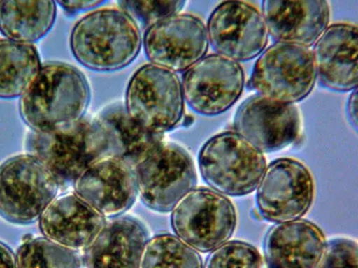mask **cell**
<instances>
[{
  "mask_svg": "<svg viewBox=\"0 0 358 268\" xmlns=\"http://www.w3.org/2000/svg\"><path fill=\"white\" fill-rule=\"evenodd\" d=\"M143 47L147 59L174 73H183L206 56V25L196 15H171L146 29Z\"/></svg>",
  "mask_w": 358,
  "mask_h": 268,
  "instance_id": "4fadbf2b",
  "label": "cell"
},
{
  "mask_svg": "<svg viewBox=\"0 0 358 268\" xmlns=\"http://www.w3.org/2000/svg\"><path fill=\"white\" fill-rule=\"evenodd\" d=\"M75 193L105 218H117L136 200V168L129 163L104 156L86 169L73 184Z\"/></svg>",
  "mask_w": 358,
  "mask_h": 268,
  "instance_id": "9a60e30c",
  "label": "cell"
},
{
  "mask_svg": "<svg viewBox=\"0 0 358 268\" xmlns=\"http://www.w3.org/2000/svg\"><path fill=\"white\" fill-rule=\"evenodd\" d=\"M358 30L356 25L328 27L312 50L316 79L330 91H352L357 87Z\"/></svg>",
  "mask_w": 358,
  "mask_h": 268,
  "instance_id": "2e32d148",
  "label": "cell"
},
{
  "mask_svg": "<svg viewBox=\"0 0 358 268\" xmlns=\"http://www.w3.org/2000/svg\"><path fill=\"white\" fill-rule=\"evenodd\" d=\"M204 181L224 196L241 197L257 189L265 168L264 153L234 131L216 134L198 156Z\"/></svg>",
  "mask_w": 358,
  "mask_h": 268,
  "instance_id": "277c9868",
  "label": "cell"
},
{
  "mask_svg": "<svg viewBox=\"0 0 358 268\" xmlns=\"http://www.w3.org/2000/svg\"><path fill=\"white\" fill-rule=\"evenodd\" d=\"M41 66L33 44L0 40V98L21 97Z\"/></svg>",
  "mask_w": 358,
  "mask_h": 268,
  "instance_id": "603a6c76",
  "label": "cell"
},
{
  "mask_svg": "<svg viewBox=\"0 0 358 268\" xmlns=\"http://www.w3.org/2000/svg\"><path fill=\"white\" fill-rule=\"evenodd\" d=\"M0 268H17V256L8 246L2 241H0Z\"/></svg>",
  "mask_w": 358,
  "mask_h": 268,
  "instance_id": "f546056e",
  "label": "cell"
},
{
  "mask_svg": "<svg viewBox=\"0 0 358 268\" xmlns=\"http://www.w3.org/2000/svg\"><path fill=\"white\" fill-rule=\"evenodd\" d=\"M148 240V231L139 220L117 216L85 248L83 263L86 268H138Z\"/></svg>",
  "mask_w": 358,
  "mask_h": 268,
  "instance_id": "ffe728a7",
  "label": "cell"
},
{
  "mask_svg": "<svg viewBox=\"0 0 358 268\" xmlns=\"http://www.w3.org/2000/svg\"><path fill=\"white\" fill-rule=\"evenodd\" d=\"M55 2L0 1V31L8 40L31 44L43 39L56 20Z\"/></svg>",
  "mask_w": 358,
  "mask_h": 268,
  "instance_id": "7402d4cb",
  "label": "cell"
},
{
  "mask_svg": "<svg viewBox=\"0 0 358 268\" xmlns=\"http://www.w3.org/2000/svg\"><path fill=\"white\" fill-rule=\"evenodd\" d=\"M203 268H264V264L254 246L230 241L210 251Z\"/></svg>",
  "mask_w": 358,
  "mask_h": 268,
  "instance_id": "484cf974",
  "label": "cell"
},
{
  "mask_svg": "<svg viewBox=\"0 0 358 268\" xmlns=\"http://www.w3.org/2000/svg\"><path fill=\"white\" fill-rule=\"evenodd\" d=\"M185 100L196 113L218 116L238 100L245 88L242 66L229 57L210 54L184 73Z\"/></svg>",
  "mask_w": 358,
  "mask_h": 268,
  "instance_id": "8fae6325",
  "label": "cell"
},
{
  "mask_svg": "<svg viewBox=\"0 0 358 268\" xmlns=\"http://www.w3.org/2000/svg\"><path fill=\"white\" fill-rule=\"evenodd\" d=\"M206 30L213 50L236 62L260 56L268 40L263 15L243 1L220 3L208 19Z\"/></svg>",
  "mask_w": 358,
  "mask_h": 268,
  "instance_id": "7c38bea8",
  "label": "cell"
},
{
  "mask_svg": "<svg viewBox=\"0 0 358 268\" xmlns=\"http://www.w3.org/2000/svg\"><path fill=\"white\" fill-rule=\"evenodd\" d=\"M120 6L134 21L148 29L163 19L178 15L185 1H120Z\"/></svg>",
  "mask_w": 358,
  "mask_h": 268,
  "instance_id": "4316f807",
  "label": "cell"
},
{
  "mask_svg": "<svg viewBox=\"0 0 358 268\" xmlns=\"http://www.w3.org/2000/svg\"><path fill=\"white\" fill-rule=\"evenodd\" d=\"M91 101L87 80L76 67L44 64L19 102L22 119L35 133L69 128L85 117Z\"/></svg>",
  "mask_w": 358,
  "mask_h": 268,
  "instance_id": "6da1fadb",
  "label": "cell"
},
{
  "mask_svg": "<svg viewBox=\"0 0 358 268\" xmlns=\"http://www.w3.org/2000/svg\"><path fill=\"white\" fill-rule=\"evenodd\" d=\"M315 199L311 172L296 159H275L265 168L257 191V207L262 218L285 223L302 218Z\"/></svg>",
  "mask_w": 358,
  "mask_h": 268,
  "instance_id": "30bf717a",
  "label": "cell"
},
{
  "mask_svg": "<svg viewBox=\"0 0 358 268\" xmlns=\"http://www.w3.org/2000/svg\"><path fill=\"white\" fill-rule=\"evenodd\" d=\"M95 119L106 134L107 156L121 159L134 168L163 142L162 134L150 132L136 122L121 103L108 105Z\"/></svg>",
  "mask_w": 358,
  "mask_h": 268,
  "instance_id": "44dd1931",
  "label": "cell"
},
{
  "mask_svg": "<svg viewBox=\"0 0 358 268\" xmlns=\"http://www.w3.org/2000/svg\"><path fill=\"white\" fill-rule=\"evenodd\" d=\"M17 268H83L78 251L45 237L31 238L19 247Z\"/></svg>",
  "mask_w": 358,
  "mask_h": 268,
  "instance_id": "d4e9b609",
  "label": "cell"
},
{
  "mask_svg": "<svg viewBox=\"0 0 358 268\" xmlns=\"http://www.w3.org/2000/svg\"><path fill=\"white\" fill-rule=\"evenodd\" d=\"M39 221L45 238L76 251H85L107 223L104 216L75 193L56 197Z\"/></svg>",
  "mask_w": 358,
  "mask_h": 268,
  "instance_id": "e0dca14e",
  "label": "cell"
},
{
  "mask_svg": "<svg viewBox=\"0 0 358 268\" xmlns=\"http://www.w3.org/2000/svg\"><path fill=\"white\" fill-rule=\"evenodd\" d=\"M326 245L324 232L308 220L277 223L264 239L266 268H318Z\"/></svg>",
  "mask_w": 358,
  "mask_h": 268,
  "instance_id": "d6986e66",
  "label": "cell"
},
{
  "mask_svg": "<svg viewBox=\"0 0 358 268\" xmlns=\"http://www.w3.org/2000/svg\"><path fill=\"white\" fill-rule=\"evenodd\" d=\"M138 268H203L198 252L171 234H159L146 241Z\"/></svg>",
  "mask_w": 358,
  "mask_h": 268,
  "instance_id": "cb8c5ba5",
  "label": "cell"
},
{
  "mask_svg": "<svg viewBox=\"0 0 358 268\" xmlns=\"http://www.w3.org/2000/svg\"><path fill=\"white\" fill-rule=\"evenodd\" d=\"M142 43L137 22L116 8L90 13L70 35L73 57L82 66L97 72L117 71L130 65Z\"/></svg>",
  "mask_w": 358,
  "mask_h": 268,
  "instance_id": "7a4b0ae2",
  "label": "cell"
},
{
  "mask_svg": "<svg viewBox=\"0 0 358 268\" xmlns=\"http://www.w3.org/2000/svg\"><path fill=\"white\" fill-rule=\"evenodd\" d=\"M27 149L46 165L59 188L67 189L94 162L107 156L108 140L95 117H84L69 128L29 133Z\"/></svg>",
  "mask_w": 358,
  "mask_h": 268,
  "instance_id": "3957f363",
  "label": "cell"
},
{
  "mask_svg": "<svg viewBox=\"0 0 358 268\" xmlns=\"http://www.w3.org/2000/svg\"><path fill=\"white\" fill-rule=\"evenodd\" d=\"M59 185L36 156H13L0 165V216L17 225H29L55 199Z\"/></svg>",
  "mask_w": 358,
  "mask_h": 268,
  "instance_id": "8992f818",
  "label": "cell"
},
{
  "mask_svg": "<svg viewBox=\"0 0 358 268\" xmlns=\"http://www.w3.org/2000/svg\"><path fill=\"white\" fill-rule=\"evenodd\" d=\"M136 174L141 200L149 209L161 213L171 211L197 184L189 153L171 142L159 143L136 165Z\"/></svg>",
  "mask_w": 358,
  "mask_h": 268,
  "instance_id": "9c48e42d",
  "label": "cell"
},
{
  "mask_svg": "<svg viewBox=\"0 0 358 268\" xmlns=\"http://www.w3.org/2000/svg\"><path fill=\"white\" fill-rule=\"evenodd\" d=\"M300 127L301 119L296 106L258 94L243 102L233 121V131L263 153L279 151L292 144Z\"/></svg>",
  "mask_w": 358,
  "mask_h": 268,
  "instance_id": "5bb4252c",
  "label": "cell"
},
{
  "mask_svg": "<svg viewBox=\"0 0 358 268\" xmlns=\"http://www.w3.org/2000/svg\"><path fill=\"white\" fill-rule=\"evenodd\" d=\"M262 15L275 43L310 47L329 27L330 6L324 0H264Z\"/></svg>",
  "mask_w": 358,
  "mask_h": 268,
  "instance_id": "ac0fdd59",
  "label": "cell"
},
{
  "mask_svg": "<svg viewBox=\"0 0 358 268\" xmlns=\"http://www.w3.org/2000/svg\"><path fill=\"white\" fill-rule=\"evenodd\" d=\"M357 89H355L354 91H351L350 98H348L347 105V113L348 119L351 126L354 127V129H357Z\"/></svg>",
  "mask_w": 358,
  "mask_h": 268,
  "instance_id": "4dcf8cb0",
  "label": "cell"
},
{
  "mask_svg": "<svg viewBox=\"0 0 358 268\" xmlns=\"http://www.w3.org/2000/svg\"><path fill=\"white\" fill-rule=\"evenodd\" d=\"M357 244L346 238L331 240L318 268H358Z\"/></svg>",
  "mask_w": 358,
  "mask_h": 268,
  "instance_id": "83f0119b",
  "label": "cell"
},
{
  "mask_svg": "<svg viewBox=\"0 0 358 268\" xmlns=\"http://www.w3.org/2000/svg\"><path fill=\"white\" fill-rule=\"evenodd\" d=\"M171 211L176 236L203 253L228 242L236 230V212L231 201L206 187L188 191Z\"/></svg>",
  "mask_w": 358,
  "mask_h": 268,
  "instance_id": "52a82bcc",
  "label": "cell"
},
{
  "mask_svg": "<svg viewBox=\"0 0 358 268\" xmlns=\"http://www.w3.org/2000/svg\"><path fill=\"white\" fill-rule=\"evenodd\" d=\"M105 1H73V0H69V1H59L60 6L65 10L69 15H75L78 14L80 12L87 11L90 9H94L97 6L103 4Z\"/></svg>",
  "mask_w": 358,
  "mask_h": 268,
  "instance_id": "f1b7e54d",
  "label": "cell"
},
{
  "mask_svg": "<svg viewBox=\"0 0 358 268\" xmlns=\"http://www.w3.org/2000/svg\"><path fill=\"white\" fill-rule=\"evenodd\" d=\"M315 82L310 47L275 43L255 62L248 88L271 100L294 105L308 97Z\"/></svg>",
  "mask_w": 358,
  "mask_h": 268,
  "instance_id": "ba28073f",
  "label": "cell"
},
{
  "mask_svg": "<svg viewBox=\"0 0 358 268\" xmlns=\"http://www.w3.org/2000/svg\"><path fill=\"white\" fill-rule=\"evenodd\" d=\"M124 107L150 132L162 135L171 132L184 119L180 79L177 73L153 64L140 67L127 85Z\"/></svg>",
  "mask_w": 358,
  "mask_h": 268,
  "instance_id": "5b68a950",
  "label": "cell"
}]
</instances>
